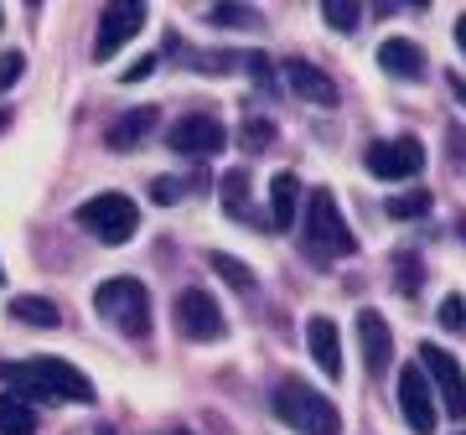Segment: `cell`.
I'll return each mask as SVG.
<instances>
[{
    "label": "cell",
    "mask_w": 466,
    "mask_h": 435,
    "mask_svg": "<svg viewBox=\"0 0 466 435\" xmlns=\"http://www.w3.org/2000/svg\"><path fill=\"white\" fill-rule=\"evenodd\" d=\"M363 167L379 177V182H404V177H415L425 167V146H420L415 135H400V140H373L363 156Z\"/></svg>",
    "instance_id": "ba28073f"
},
{
    "label": "cell",
    "mask_w": 466,
    "mask_h": 435,
    "mask_svg": "<svg viewBox=\"0 0 466 435\" xmlns=\"http://www.w3.org/2000/svg\"><path fill=\"white\" fill-rule=\"evenodd\" d=\"M11 317L26 321V327H57V321H63V311H57L47 296H16V301H11Z\"/></svg>",
    "instance_id": "d6986e66"
},
{
    "label": "cell",
    "mask_w": 466,
    "mask_h": 435,
    "mask_svg": "<svg viewBox=\"0 0 466 435\" xmlns=\"http://www.w3.org/2000/svg\"><path fill=\"white\" fill-rule=\"evenodd\" d=\"M420 369H425V379H435L441 410H446L451 420H466V373H461V363H456L446 348L420 342Z\"/></svg>",
    "instance_id": "52a82bcc"
},
{
    "label": "cell",
    "mask_w": 466,
    "mask_h": 435,
    "mask_svg": "<svg viewBox=\"0 0 466 435\" xmlns=\"http://www.w3.org/2000/svg\"><path fill=\"white\" fill-rule=\"evenodd\" d=\"M451 156H456V161H466V130H451Z\"/></svg>",
    "instance_id": "d6a6232c"
},
{
    "label": "cell",
    "mask_w": 466,
    "mask_h": 435,
    "mask_svg": "<svg viewBox=\"0 0 466 435\" xmlns=\"http://www.w3.org/2000/svg\"><path fill=\"white\" fill-rule=\"evenodd\" d=\"M167 146L177 156H218L223 146H228V130H223L213 115H182L177 125H171Z\"/></svg>",
    "instance_id": "30bf717a"
},
{
    "label": "cell",
    "mask_w": 466,
    "mask_h": 435,
    "mask_svg": "<svg viewBox=\"0 0 466 435\" xmlns=\"http://www.w3.org/2000/svg\"><path fill=\"white\" fill-rule=\"evenodd\" d=\"M461 234H466V218H461Z\"/></svg>",
    "instance_id": "74e56055"
},
{
    "label": "cell",
    "mask_w": 466,
    "mask_h": 435,
    "mask_svg": "<svg viewBox=\"0 0 466 435\" xmlns=\"http://www.w3.org/2000/svg\"><path fill=\"white\" fill-rule=\"evenodd\" d=\"M394 280H400L404 296H420V285H425V265H420V254H394Z\"/></svg>",
    "instance_id": "44dd1931"
},
{
    "label": "cell",
    "mask_w": 466,
    "mask_h": 435,
    "mask_svg": "<svg viewBox=\"0 0 466 435\" xmlns=\"http://www.w3.org/2000/svg\"><path fill=\"white\" fill-rule=\"evenodd\" d=\"M223 207H228L233 218L254 223V207H249V171H244V167H233L228 177H223Z\"/></svg>",
    "instance_id": "ffe728a7"
},
{
    "label": "cell",
    "mask_w": 466,
    "mask_h": 435,
    "mask_svg": "<svg viewBox=\"0 0 466 435\" xmlns=\"http://www.w3.org/2000/svg\"><path fill=\"white\" fill-rule=\"evenodd\" d=\"M150 73H156V57L146 52V57H135V63L125 67V84H140V78H150Z\"/></svg>",
    "instance_id": "4dcf8cb0"
},
{
    "label": "cell",
    "mask_w": 466,
    "mask_h": 435,
    "mask_svg": "<svg viewBox=\"0 0 466 435\" xmlns=\"http://www.w3.org/2000/svg\"><path fill=\"white\" fill-rule=\"evenodd\" d=\"M146 16H150V11L140 5V0H115V5H104L99 32H94V57L109 63V57H115L135 32H146Z\"/></svg>",
    "instance_id": "9c48e42d"
},
{
    "label": "cell",
    "mask_w": 466,
    "mask_h": 435,
    "mask_svg": "<svg viewBox=\"0 0 466 435\" xmlns=\"http://www.w3.org/2000/svg\"><path fill=\"white\" fill-rule=\"evenodd\" d=\"M156 109H125V115L115 119V125H109V135H104V140H109V151H135V146H140V140H146L150 135V125H156Z\"/></svg>",
    "instance_id": "e0dca14e"
},
{
    "label": "cell",
    "mask_w": 466,
    "mask_h": 435,
    "mask_svg": "<svg viewBox=\"0 0 466 435\" xmlns=\"http://www.w3.org/2000/svg\"><path fill=\"white\" fill-rule=\"evenodd\" d=\"M300 218V182L290 177V171H280L275 182H269V228H296Z\"/></svg>",
    "instance_id": "2e32d148"
},
{
    "label": "cell",
    "mask_w": 466,
    "mask_h": 435,
    "mask_svg": "<svg viewBox=\"0 0 466 435\" xmlns=\"http://www.w3.org/2000/svg\"><path fill=\"white\" fill-rule=\"evenodd\" d=\"M358 348H363L368 373H389V363H394V332H389V321H383L373 306L358 311Z\"/></svg>",
    "instance_id": "7c38bea8"
},
{
    "label": "cell",
    "mask_w": 466,
    "mask_h": 435,
    "mask_svg": "<svg viewBox=\"0 0 466 435\" xmlns=\"http://www.w3.org/2000/svg\"><path fill=\"white\" fill-rule=\"evenodd\" d=\"M94 311L115 321L125 337H150V290L135 275H115L94 290Z\"/></svg>",
    "instance_id": "277c9868"
},
{
    "label": "cell",
    "mask_w": 466,
    "mask_h": 435,
    "mask_svg": "<svg viewBox=\"0 0 466 435\" xmlns=\"http://www.w3.org/2000/svg\"><path fill=\"white\" fill-rule=\"evenodd\" d=\"M0 285H5V269H0Z\"/></svg>",
    "instance_id": "8d00e7d4"
},
{
    "label": "cell",
    "mask_w": 466,
    "mask_h": 435,
    "mask_svg": "<svg viewBox=\"0 0 466 435\" xmlns=\"http://www.w3.org/2000/svg\"><path fill=\"white\" fill-rule=\"evenodd\" d=\"M0 379L11 384L16 400H42V404H94V384L63 358H26L5 363Z\"/></svg>",
    "instance_id": "6da1fadb"
},
{
    "label": "cell",
    "mask_w": 466,
    "mask_h": 435,
    "mask_svg": "<svg viewBox=\"0 0 466 435\" xmlns=\"http://www.w3.org/2000/svg\"><path fill=\"white\" fill-rule=\"evenodd\" d=\"M456 47H461V57H466V11L456 16Z\"/></svg>",
    "instance_id": "836d02e7"
},
{
    "label": "cell",
    "mask_w": 466,
    "mask_h": 435,
    "mask_svg": "<svg viewBox=\"0 0 466 435\" xmlns=\"http://www.w3.org/2000/svg\"><path fill=\"white\" fill-rule=\"evenodd\" d=\"M150 197H156L161 207H167V202H177V197H182V182H171V177H161V182H150Z\"/></svg>",
    "instance_id": "f546056e"
},
{
    "label": "cell",
    "mask_w": 466,
    "mask_h": 435,
    "mask_svg": "<svg viewBox=\"0 0 466 435\" xmlns=\"http://www.w3.org/2000/svg\"><path fill=\"white\" fill-rule=\"evenodd\" d=\"M441 327H446V332H461L466 327V301L461 296H446V301H441Z\"/></svg>",
    "instance_id": "4316f807"
},
{
    "label": "cell",
    "mask_w": 466,
    "mask_h": 435,
    "mask_svg": "<svg viewBox=\"0 0 466 435\" xmlns=\"http://www.w3.org/2000/svg\"><path fill=\"white\" fill-rule=\"evenodd\" d=\"M21 78H26V52H0V94H11Z\"/></svg>",
    "instance_id": "d4e9b609"
},
{
    "label": "cell",
    "mask_w": 466,
    "mask_h": 435,
    "mask_svg": "<svg viewBox=\"0 0 466 435\" xmlns=\"http://www.w3.org/2000/svg\"><path fill=\"white\" fill-rule=\"evenodd\" d=\"M285 84H290V94H296V99L321 104V109H332V104L342 99V88H337L317 63H306V57H290V63H285Z\"/></svg>",
    "instance_id": "4fadbf2b"
},
{
    "label": "cell",
    "mask_w": 466,
    "mask_h": 435,
    "mask_svg": "<svg viewBox=\"0 0 466 435\" xmlns=\"http://www.w3.org/2000/svg\"><path fill=\"white\" fill-rule=\"evenodd\" d=\"M208 21H213V26H259V11H244V5H213Z\"/></svg>",
    "instance_id": "484cf974"
},
{
    "label": "cell",
    "mask_w": 466,
    "mask_h": 435,
    "mask_svg": "<svg viewBox=\"0 0 466 435\" xmlns=\"http://www.w3.org/2000/svg\"><path fill=\"white\" fill-rule=\"evenodd\" d=\"M5 125H11V115H5V109H0V130H5Z\"/></svg>",
    "instance_id": "e575fe53"
},
{
    "label": "cell",
    "mask_w": 466,
    "mask_h": 435,
    "mask_svg": "<svg viewBox=\"0 0 466 435\" xmlns=\"http://www.w3.org/2000/svg\"><path fill=\"white\" fill-rule=\"evenodd\" d=\"M379 67L404 78V84H415V78H425V52L410 36H389V42H379Z\"/></svg>",
    "instance_id": "9a60e30c"
},
{
    "label": "cell",
    "mask_w": 466,
    "mask_h": 435,
    "mask_svg": "<svg viewBox=\"0 0 466 435\" xmlns=\"http://www.w3.org/2000/svg\"><path fill=\"white\" fill-rule=\"evenodd\" d=\"M400 410L415 435H435L441 410H435V389L425 379V369H400Z\"/></svg>",
    "instance_id": "8fae6325"
},
{
    "label": "cell",
    "mask_w": 466,
    "mask_h": 435,
    "mask_svg": "<svg viewBox=\"0 0 466 435\" xmlns=\"http://www.w3.org/2000/svg\"><path fill=\"white\" fill-rule=\"evenodd\" d=\"M306 348H311V358H317V369L327 373V379H342V337H337L332 317L306 321Z\"/></svg>",
    "instance_id": "5bb4252c"
},
{
    "label": "cell",
    "mask_w": 466,
    "mask_h": 435,
    "mask_svg": "<svg viewBox=\"0 0 466 435\" xmlns=\"http://www.w3.org/2000/svg\"><path fill=\"white\" fill-rule=\"evenodd\" d=\"M78 223H84L99 244H130V238L140 234V207H135L125 192H99V197H88L84 207H78Z\"/></svg>",
    "instance_id": "5b68a950"
},
{
    "label": "cell",
    "mask_w": 466,
    "mask_h": 435,
    "mask_svg": "<svg viewBox=\"0 0 466 435\" xmlns=\"http://www.w3.org/2000/svg\"><path fill=\"white\" fill-rule=\"evenodd\" d=\"M269 140H275V125H269V119H249V125H244V146H249V151H265Z\"/></svg>",
    "instance_id": "83f0119b"
},
{
    "label": "cell",
    "mask_w": 466,
    "mask_h": 435,
    "mask_svg": "<svg viewBox=\"0 0 466 435\" xmlns=\"http://www.w3.org/2000/svg\"><path fill=\"white\" fill-rule=\"evenodd\" d=\"M244 67H249V73H254V78H259V84H275V67H269V57H265V52H249V57H244Z\"/></svg>",
    "instance_id": "f1b7e54d"
},
{
    "label": "cell",
    "mask_w": 466,
    "mask_h": 435,
    "mask_svg": "<svg viewBox=\"0 0 466 435\" xmlns=\"http://www.w3.org/2000/svg\"><path fill=\"white\" fill-rule=\"evenodd\" d=\"M300 213H306V254H317V259L358 254V238H352L348 218H342V207H337V197L327 187H311V197L300 202Z\"/></svg>",
    "instance_id": "7a4b0ae2"
},
{
    "label": "cell",
    "mask_w": 466,
    "mask_h": 435,
    "mask_svg": "<svg viewBox=\"0 0 466 435\" xmlns=\"http://www.w3.org/2000/svg\"><path fill=\"white\" fill-rule=\"evenodd\" d=\"M171 317H177V332H182L187 342H218V337L228 332L218 301L208 296V290H198V285H187L182 296L171 301Z\"/></svg>",
    "instance_id": "8992f818"
},
{
    "label": "cell",
    "mask_w": 466,
    "mask_h": 435,
    "mask_svg": "<svg viewBox=\"0 0 466 435\" xmlns=\"http://www.w3.org/2000/svg\"><path fill=\"white\" fill-rule=\"evenodd\" d=\"M213 269L233 285V290H244V296H249L254 285H259V280H254V269L244 265V259H228V254H213Z\"/></svg>",
    "instance_id": "7402d4cb"
},
{
    "label": "cell",
    "mask_w": 466,
    "mask_h": 435,
    "mask_svg": "<svg viewBox=\"0 0 466 435\" xmlns=\"http://www.w3.org/2000/svg\"><path fill=\"white\" fill-rule=\"evenodd\" d=\"M461 435H466V430H461Z\"/></svg>",
    "instance_id": "f35d334b"
},
{
    "label": "cell",
    "mask_w": 466,
    "mask_h": 435,
    "mask_svg": "<svg viewBox=\"0 0 466 435\" xmlns=\"http://www.w3.org/2000/svg\"><path fill=\"white\" fill-rule=\"evenodd\" d=\"M275 415L296 435H342L337 404L327 394H317L311 384H300V379H280V389H275Z\"/></svg>",
    "instance_id": "3957f363"
},
{
    "label": "cell",
    "mask_w": 466,
    "mask_h": 435,
    "mask_svg": "<svg viewBox=\"0 0 466 435\" xmlns=\"http://www.w3.org/2000/svg\"><path fill=\"white\" fill-rule=\"evenodd\" d=\"M446 84H451V94H456V104L466 109V78H461V73H446Z\"/></svg>",
    "instance_id": "1f68e13d"
},
{
    "label": "cell",
    "mask_w": 466,
    "mask_h": 435,
    "mask_svg": "<svg viewBox=\"0 0 466 435\" xmlns=\"http://www.w3.org/2000/svg\"><path fill=\"white\" fill-rule=\"evenodd\" d=\"M0 435H36L32 404L16 400V394H0Z\"/></svg>",
    "instance_id": "ac0fdd59"
},
{
    "label": "cell",
    "mask_w": 466,
    "mask_h": 435,
    "mask_svg": "<svg viewBox=\"0 0 466 435\" xmlns=\"http://www.w3.org/2000/svg\"><path fill=\"white\" fill-rule=\"evenodd\" d=\"M321 16H327V26H332V32H358L363 11H358L352 0H327V5H321Z\"/></svg>",
    "instance_id": "603a6c76"
},
{
    "label": "cell",
    "mask_w": 466,
    "mask_h": 435,
    "mask_svg": "<svg viewBox=\"0 0 466 435\" xmlns=\"http://www.w3.org/2000/svg\"><path fill=\"white\" fill-rule=\"evenodd\" d=\"M425 207H431V192H404V197H389V218H400V223L425 218Z\"/></svg>",
    "instance_id": "cb8c5ba5"
},
{
    "label": "cell",
    "mask_w": 466,
    "mask_h": 435,
    "mask_svg": "<svg viewBox=\"0 0 466 435\" xmlns=\"http://www.w3.org/2000/svg\"><path fill=\"white\" fill-rule=\"evenodd\" d=\"M94 435H115V430H109V425H104V430H94Z\"/></svg>",
    "instance_id": "d590c367"
}]
</instances>
